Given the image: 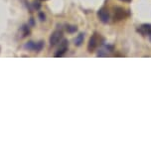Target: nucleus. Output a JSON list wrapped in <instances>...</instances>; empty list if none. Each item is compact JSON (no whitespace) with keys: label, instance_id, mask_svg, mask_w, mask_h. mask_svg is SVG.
Returning a JSON list of instances; mask_svg holds the SVG:
<instances>
[{"label":"nucleus","instance_id":"1","mask_svg":"<svg viewBox=\"0 0 151 152\" xmlns=\"http://www.w3.org/2000/svg\"><path fill=\"white\" fill-rule=\"evenodd\" d=\"M25 48L28 49V50H30V51H34V52H40V51L44 48V43H43L42 41L37 42V43L30 41L25 45Z\"/></svg>","mask_w":151,"mask_h":152},{"label":"nucleus","instance_id":"2","mask_svg":"<svg viewBox=\"0 0 151 152\" xmlns=\"http://www.w3.org/2000/svg\"><path fill=\"white\" fill-rule=\"evenodd\" d=\"M63 38V32L60 30L55 31L50 37V44L51 46H55L60 42V40Z\"/></svg>","mask_w":151,"mask_h":152},{"label":"nucleus","instance_id":"3","mask_svg":"<svg viewBox=\"0 0 151 152\" xmlns=\"http://www.w3.org/2000/svg\"><path fill=\"white\" fill-rule=\"evenodd\" d=\"M98 34H93V35L90 37L89 45H88V49H89L90 52H93V51L96 50V48L98 47Z\"/></svg>","mask_w":151,"mask_h":152},{"label":"nucleus","instance_id":"4","mask_svg":"<svg viewBox=\"0 0 151 152\" xmlns=\"http://www.w3.org/2000/svg\"><path fill=\"white\" fill-rule=\"evenodd\" d=\"M68 47H69V42H68L66 39H64L62 41L61 45H60L58 52L55 54V57H62L68 51Z\"/></svg>","mask_w":151,"mask_h":152},{"label":"nucleus","instance_id":"5","mask_svg":"<svg viewBox=\"0 0 151 152\" xmlns=\"http://www.w3.org/2000/svg\"><path fill=\"white\" fill-rule=\"evenodd\" d=\"M98 15L99 20H101L102 23H107L109 21V11L107 9H104V8H102V9L98 11Z\"/></svg>","mask_w":151,"mask_h":152},{"label":"nucleus","instance_id":"6","mask_svg":"<svg viewBox=\"0 0 151 152\" xmlns=\"http://www.w3.org/2000/svg\"><path fill=\"white\" fill-rule=\"evenodd\" d=\"M142 35H151V25L150 24H143L141 25L138 29Z\"/></svg>","mask_w":151,"mask_h":152},{"label":"nucleus","instance_id":"7","mask_svg":"<svg viewBox=\"0 0 151 152\" xmlns=\"http://www.w3.org/2000/svg\"><path fill=\"white\" fill-rule=\"evenodd\" d=\"M125 16V13H124V10L121 9V8H117L115 11V20H121L123 19Z\"/></svg>","mask_w":151,"mask_h":152},{"label":"nucleus","instance_id":"8","mask_svg":"<svg viewBox=\"0 0 151 152\" xmlns=\"http://www.w3.org/2000/svg\"><path fill=\"white\" fill-rule=\"evenodd\" d=\"M84 38H85V36H84V34L81 33V34H79L78 37L75 39V44L77 46H80V45H82V43L84 42Z\"/></svg>","mask_w":151,"mask_h":152},{"label":"nucleus","instance_id":"9","mask_svg":"<svg viewBox=\"0 0 151 152\" xmlns=\"http://www.w3.org/2000/svg\"><path fill=\"white\" fill-rule=\"evenodd\" d=\"M67 30H68V32L74 33V32H76V31H77V27L76 26H68Z\"/></svg>","mask_w":151,"mask_h":152}]
</instances>
